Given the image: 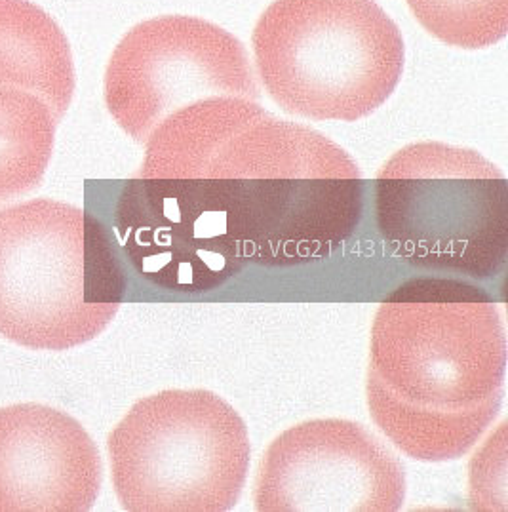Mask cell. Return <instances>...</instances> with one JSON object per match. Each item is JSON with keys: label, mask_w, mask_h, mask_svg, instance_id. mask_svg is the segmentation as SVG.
Returning a JSON list of instances; mask_svg holds the SVG:
<instances>
[{"label": "cell", "mask_w": 508, "mask_h": 512, "mask_svg": "<svg viewBox=\"0 0 508 512\" xmlns=\"http://www.w3.org/2000/svg\"><path fill=\"white\" fill-rule=\"evenodd\" d=\"M98 446L75 417L25 402L0 408V512H86L98 501Z\"/></svg>", "instance_id": "cell-10"}, {"label": "cell", "mask_w": 508, "mask_h": 512, "mask_svg": "<svg viewBox=\"0 0 508 512\" xmlns=\"http://www.w3.org/2000/svg\"><path fill=\"white\" fill-rule=\"evenodd\" d=\"M105 105L118 126L145 143L179 109L208 98L259 101L242 42L215 23L164 16L136 25L105 71Z\"/></svg>", "instance_id": "cell-7"}, {"label": "cell", "mask_w": 508, "mask_h": 512, "mask_svg": "<svg viewBox=\"0 0 508 512\" xmlns=\"http://www.w3.org/2000/svg\"><path fill=\"white\" fill-rule=\"evenodd\" d=\"M375 221L413 267L474 280L507 267V179L476 151L425 141L394 153L375 179Z\"/></svg>", "instance_id": "cell-5"}, {"label": "cell", "mask_w": 508, "mask_h": 512, "mask_svg": "<svg viewBox=\"0 0 508 512\" xmlns=\"http://www.w3.org/2000/svg\"><path fill=\"white\" fill-rule=\"evenodd\" d=\"M107 229L122 261L170 292H210L248 263L212 178L120 181Z\"/></svg>", "instance_id": "cell-8"}, {"label": "cell", "mask_w": 508, "mask_h": 512, "mask_svg": "<svg viewBox=\"0 0 508 512\" xmlns=\"http://www.w3.org/2000/svg\"><path fill=\"white\" fill-rule=\"evenodd\" d=\"M128 288L107 225L90 210L37 198L0 210V335L35 351L98 337Z\"/></svg>", "instance_id": "cell-2"}, {"label": "cell", "mask_w": 508, "mask_h": 512, "mask_svg": "<svg viewBox=\"0 0 508 512\" xmlns=\"http://www.w3.org/2000/svg\"><path fill=\"white\" fill-rule=\"evenodd\" d=\"M432 37L448 46L480 50L507 37L508 0H406Z\"/></svg>", "instance_id": "cell-14"}, {"label": "cell", "mask_w": 508, "mask_h": 512, "mask_svg": "<svg viewBox=\"0 0 508 512\" xmlns=\"http://www.w3.org/2000/svg\"><path fill=\"white\" fill-rule=\"evenodd\" d=\"M177 178H212L248 263L332 256L364 214L360 170L337 143L248 103Z\"/></svg>", "instance_id": "cell-1"}, {"label": "cell", "mask_w": 508, "mask_h": 512, "mask_svg": "<svg viewBox=\"0 0 508 512\" xmlns=\"http://www.w3.org/2000/svg\"><path fill=\"white\" fill-rule=\"evenodd\" d=\"M368 372L398 398L436 410L503 394L507 332L497 303L463 278H411L375 313Z\"/></svg>", "instance_id": "cell-4"}, {"label": "cell", "mask_w": 508, "mask_h": 512, "mask_svg": "<svg viewBox=\"0 0 508 512\" xmlns=\"http://www.w3.org/2000/svg\"><path fill=\"white\" fill-rule=\"evenodd\" d=\"M366 400L375 425L411 459L425 463L453 461L469 453L503 406V394L465 410L417 406L387 391L368 372Z\"/></svg>", "instance_id": "cell-12"}, {"label": "cell", "mask_w": 508, "mask_h": 512, "mask_svg": "<svg viewBox=\"0 0 508 512\" xmlns=\"http://www.w3.org/2000/svg\"><path fill=\"white\" fill-rule=\"evenodd\" d=\"M507 444V423L503 421L470 457L469 507L472 511H508Z\"/></svg>", "instance_id": "cell-15"}, {"label": "cell", "mask_w": 508, "mask_h": 512, "mask_svg": "<svg viewBox=\"0 0 508 512\" xmlns=\"http://www.w3.org/2000/svg\"><path fill=\"white\" fill-rule=\"evenodd\" d=\"M0 82L44 99L61 122L75 94V67L58 23L27 0H0Z\"/></svg>", "instance_id": "cell-11"}, {"label": "cell", "mask_w": 508, "mask_h": 512, "mask_svg": "<svg viewBox=\"0 0 508 512\" xmlns=\"http://www.w3.org/2000/svg\"><path fill=\"white\" fill-rule=\"evenodd\" d=\"M404 499L400 461L349 419H311L278 434L255 474L259 512H394Z\"/></svg>", "instance_id": "cell-9"}, {"label": "cell", "mask_w": 508, "mask_h": 512, "mask_svg": "<svg viewBox=\"0 0 508 512\" xmlns=\"http://www.w3.org/2000/svg\"><path fill=\"white\" fill-rule=\"evenodd\" d=\"M255 69L286 113L356 122L404 71L398 25L375 0H274L255 23Z\"/></svg>", "instance_id": "cell-3"}, {"label": "cell", "mask_w": 508, "mask_h": 512, "mask_svg": "<svg viewBox=\"0 0 508 512\" xmlns=\"http://www.w3.org/2000/svg\"><path fill=\"white\" fill-rule=\"evenodd\" d=\"M58 124L44 99L0 82V204L39 187Z\"/></svg>", "instance_id": "cell-13"}, {"label": "cell", "mask_w": 508, "mask_h": 512, "mask_svg": "<svg viewBox=\"0 0 508 512\" xmlns=\"http://www.w3.org/2000/svg\"><path fill=\"white\" fill-rule=\"evenodd\" d=\"M118 503L128 512H225L250 469V436L235 408L204 389L137 400L107 438Z\"/></svg>", "instance_id": "cell-6"}]
</instances>
